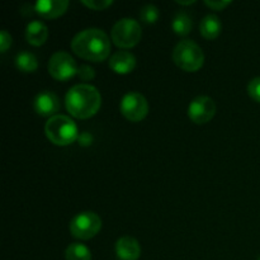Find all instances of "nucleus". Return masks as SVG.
Listing matches in <instances>:
<instances>
[{
	"instance_id": "nucleus-1",
	"label": "nucleus",
	"mask_w": 260,
	"mask_h": 260,
	"mask_svg": "<svg viewBox=\"0 0 260 260\" xmlns=\"http://www.w3.org/2000/svg\"><path fill=\"white\" fill-rule=\"evenodd\" d=\"M71 50L84 60L101 62L111 53V41L106 32L99 28H88L73 38Z\"/></svg>"
},
{
	"instance_id": "nucleus-2",
	"label": "nucleus",
	"mask_w": 260,
	"mask_h": 260,
	"mask_svg": "<svg viewBox=\"0 0 260 260\" xmlns=\"http://www.w3.org/2000/svg\"><path fill=\"white\" fill-rule=\"evenodd\" d=\"M102 106V95L98 89L89 84H78L69 89L65 96V107L69 113L79 119L95 116Z\"/></svg>"
},
{
	"instance_id": "nucleus-3",
	"label": "nucleus",
	"mask_w": 260,
	"mask_h": 260,
	"mask_svg": "<svg viewBox=\"0 0 260 260\" xmlns=\"http://www.w3.org/2000/svg\"><path fill=\"white\" fill-rule=\"evenodd\" d=\"M47 139L57 146H68L75 142L79 137L78 126L68 116L56 114L51 117L45 126Z\"/></svg>"
},
{
	"instance_id": "nucleus-4",
	"label": "nucleus",
	"mask_w": 260,
	"mask_h": 260,
	"mask_svg": "<svg viewBox=\"0 0 260 260\" xmlns=\"http://www.w3.org/2000/svg\"><path fill=\"white\" fill-rule=\"evenodd\" d=\"M173 61L182 70L188 73L198 71L205 63V53L202 48L190 40H183L173 51Z\"/></svg>"
},
{
	"instance_id": "nucleus-5",
	"label": "nucleus",
	"mask_w": 260,
	"mask_h": 260,
	"mask_svg": "<svg viewBox=\"0 0 260 260\" xmlns=\"http://www.w3.org/2000/svg\"><path fill=\"white\" fill-rule=\"evenodd\" d=\"M112 41L119 48L135 47L141 41L142 30L139 22L131 18H123L112 28Z\"/></svg>"
},
{
	"instance_id": "nucleus-6",
	"label": "nucleus",
	"mask_w": 260,
	"mask_h": 260,
	"mask_svg": "<svg viewBox=\"0 0 260 260\" xmlns=\"http://www.w3.org/2000/svg\"><path fill=\"white\" fill-rule=\"evenodd\" d=\"M102 229V220L95 212L85 211L76 215L70 222V233L80 240L93 239Z\"/></svg>"
},
{
	"instance_id": "nucleus-7",
	"label": "nucleus",
	"mask_w": 260,
	"mask_h": 260,
	"mask_svg": "<svg viewBox=\"0 0 260 260\" xmlns=\"http://www.w3.org/2000/svg\"><path fill=\"white\" fill-rule=\"evenodd\" d=\"M78 65L70 53L57 51L48 61V73L58 81H66L78 75Z\"/></svg>"
},
{
	"instance_id": "nucleus-8",
	"label": "nucleus",
	"mask_w": 260,
	"mask_h": 260,
	"mask_svg": "<svg viewBox=\"0 0 260 260\" xmlns=\"http://www.w3.org/2000/svg\"><path fill=\"white\" fill-rule=\"evenodd\" d=\"M119 109L126 119L131 122H140L149 113V103L142 94L129 91L121 99Z\"/></svg>"
},
{
	"instance_id": "nucleus-9",
	"label": "nucleus",
	"mask_w": 260,
	"mask_h": 260,
	"mask_svg": "<svg viewBox=\"0 0 260 260\" xmlns=\"http://www.w3.org/2000/svg\"><path fill=\"white\" fill-rule=\"evenodd\" d=\"M216 114V103L210 96L201 95L193 99L188 108V116L190 121L197 124H205L210 122Z\"/></svg>"
},
{
	"instance_id": "nucleus-10",
	"label": "nucleus",
	"mask_w": 260,
	"mask_h": 260,
	"mask_svg": "<svg viewBox=\"0 0 260 260\" xmlns=\"http://www.w3.org/2000/svg\"><path fill=\"white\" fill-rule=\"evenodd\" d=\"M35 111L42 117H53L60 109V101L57 95L50 90H43L37 94L33 102Z\"/></svg>"
},
{
	"instance_id": "nucleus-11",
	"label": "nucleus",
	"mask_w": 260,
	"mask_h": 260,
	"mask_svg": "<svg viewBox=\"0 0 260 260\" xmlns=\"http://www.w3.org/2000/svg\"><path fill=\"white\" fill-rule=\"evenodd\" d=\"M68 0H40L35 4V13L46 19H55L68 10Z\"/></svg>"
},
{
	"instance_id": "nucleus-12",
	"label": "nucleus",
	"mask_w": 260,
	"mask_h": 260,
	"mask_svg": "<svg viewBox=\"0 0 260 260\" xmlns=\"http://www.w3.org/2000/svg\"><path fill=\"white\" fill-rule=\"evenodd\" d=\"M109 68L119 75H126L136 68V57L128 51H117L109 58Z\"/></svg>"
},
{
	"instance_id": "nucleus-13",
	"label": "nucleus",
	"mask_w": 260,
	"mask_h": 260,
	"mask_svg": "<svg viewBox=\"0 0 260 260\" xmlns=\"http://www.w3.org/2000/svg\"><path fill=\"white\" fill-rule=\"evenodd\" d=\"M116 254L121 260H137L141 255L139 241L131 236H123L116 243Z\"/></svg>"
},
{
	"instance_id": "nucleus-14",
	"label": "nucleus",
	"mask_w": 260,
	"mask_h": 260,
	"mask_svg": "<svg viewBox=\"0 0 260 260\" xmlns=\"http://www.w3.org/2000/svg\"><path fill=\"white\" fill-rule=\"evenodd\" d=\"M47 38L48 29L45 23L41 20H32L28 23L25 28V40L29 45L38 47V46H42L47 41Z\"/></svg>"
},
{
	"instance_id": "nucleus-15",
	"label": "nucleus",
	"mask_w": 260,
	"mask_h": 260,
	"mask_svg": "<svg viewBox=\"0 0 260 260\" xmlns=\"http://www.w3.org/2000/svg\"><path fill=\"white\" fill-rule=\"evenodd\" d=\"M221 29H222V24L221 20L218 19L217 15L208 14L201 20L200 24V32L202 37L206 40H215L220 36Z\"/></svg>"
},
{
	"instance_id": "nucleus-16",
	"label": "nucleus",
	"mask_w": 260,
	"mask_h": 260,
	"mask_svg": "<svg viewBox=\"0 0 260 260\" xmlns=\"http://www.w3.org/2000/svg\"><path fill=\"white\" fill-rule=\"evenodd\" d=\"M15 66L23 73H35L38 68L37 57L29 51H22L15 57Z\"/></svg>"
},
{
	"instance_id": "nucleus-17",
	"label": "nucleus",
	"mask_w": 260,
	"mask_h": 260,
	"mask_svg": "<svg viewBox=\"0 0 260 260\" xmlns=\"http://www.w3.org/2000/svg\"><path fill=\"white\" fill-rule=\"evenodd\" d=\"M172 28L178 36L189 35L190 30H192V18L189 17L188 13L180 10L173 18Z\"/></svg>"
},
{
	"instance_id": "nucleus-18",
	"label": "nucleus",
	"mask_w": 260,
	"mask_h": 260,
	"mask_svg": "<svg viewBox=\"0 0 260 260\" xmlns=\"http://www.w3.org/2000/svg\"><path fill=\"white\" fill-rule=\"evenodd\" d=\"M66 260H91V253L84 244L73 243L65 251Z\"/></svg>"
},
{
	"instance_id": "nucleus-19",
	"label": "nucleus",
	"mask_w": 260,
	"mask_h": 260,
	"mask_svg": "<svg viewBox=\"0 0 260 260\" xmlns=\"http://www.w3.org/2000/svg\"><path fill=\"white\" fill-rule=\"evenodd\" d=\"M140 19L146 24H154L159 19V9L152 4L145 5L140 12Z\"/></svg>"
},
{
	"instance_id": "nucleus-20",
	"label": "nucleus",
	"mask_w": 260,
	"mask_h": 260,
	"mask_svg": "<svg viewBox=\"0 0 260 260\" xmlns=\"http://www.w3.org/2000/svg\"><path fill=\"white\" fill-rule=\"evenodd\" d=\"M83 3L85 7L90 8L93 10H104L109 7V5L113 4L112 0H83Z\"/></svg>"
},
{
	"instance_id": "nucleus-21",
	"label": "nucleus",
	"mask_w": 260,
	"mask_h": 260,
	"mask_svg": "<svg viewBox=\"0 0 260 260\" xmlns=\"http://www.w3.org/2000/svg\"><path fill=\"white\" fill-rule=\"evenodd\" d=\"M248 93L254 101L260 103V76L251 79L248 85Z\"/></svg>"
},
{
	"instance_id": "nucleus-22",
	"label": "nucleus",
	"mask_w": 260,
	"mask_h": 260,
	"mask_svg": "<svg viewBox=\"0 0 260 260\" xmlns=\"http://www.w3.org/2000/svg\"><path fill=\"white\" fill-rule=\"evenodd\" d=\"M78 76L84 81L93 80L95 78V70L89 65H81L78 69Z\"/></svg>"
},
{
	"instance_id": "nucleus-23",
	"label": "nucleus",
	"mask_w": 260,
	"mask_h": 260,
	"mask_svg": "<svg viewBox=\"0 0 260 260\" xmlns=\"http://www.w3.org/2000/svg\"><path fill=\"white\" fill-rule=\"evenodd\" d=\"M10 45H12V36L7 30L3 29L0 32V51L5 52L10 47Z\"/></svg>"
},
{
	"instance_id": "nucleus-24",
	"label": "nucleus",
	"mask_w": 260,
	"mask_h": 260,
	"mask_svg": "<svg viewBox=\"0 0 260 260\" xmlns=\"http://www.w3.org/2000/svg\"><path fill=\"white\" fill-rule=\"evenodd\" d=\"M205 4L213 10H223L225 8H228L229 5L231 4V2H226V0H221V2H210V0H206Z\"/></svg>"
},
{
	"instance_id": "nucleus-25",
	"label": "nucleus",
	"mask_w": 260,
	"mask_h": 260,
	"mask_svg": "<svg viewBox=\"0 0 260 260\" xmlns=\"http://www.w3.org/2000/svg\"><path fill=\"white\" fill-rule=\"evenodd\" d=\"M78 141L80 146L88 147L93 144V136H91V134H89V132H81L78 137Z\"/></svg>"
},
{
	"instance_id": "nucleus-26",
	"label": "nucleus",
	"mask_w": 260,
	"mask_h": 260,
	"mask_svg": "<svg viewBox=\"0 0 260 260\" xmlns=\"http://www.w3.org/2000/svg\"><path fill=\"white\" fill-rule=\"evenodd\" d=\"M178 4H180V5H190V4H194V0H190V2H180V0H178Z\"/></svg>"
},
{
	"instance_id": "nucleus-27",
	"label": "nucleus",
	"mask_w": 260,
	"mask_h": 260,
	"mask_svg": "<svg viewBox=\"0 0 260 260\" xmlns=\"http://www.w3.org/2000/svg\"><path fill=\"white\" fill-rule=\"evenodd\" d=\"M258 260H260V256H259V258H258Z\"/></svg>"
}]
</instances>
